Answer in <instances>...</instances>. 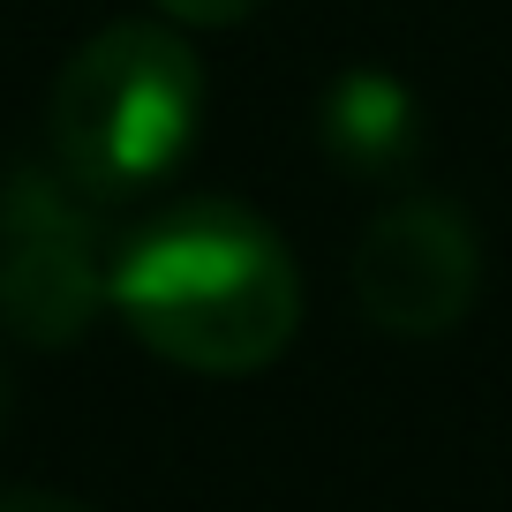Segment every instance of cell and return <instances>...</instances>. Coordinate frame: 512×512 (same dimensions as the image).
<instances>
[{"instance_id": "cell-1", "label": "cell", "mask_w": 512, "mask_h": 512, "mask_svg": "<svg viewBox=\"0 0 512 512\" xmlns=\"http://www.w3.org/2000/svg\"><path fill=\"white\" fill-rule=\"evenodd\" d=\"M106 302L159 362L196 377L272 369L302 332L294 249L249 204L196 196L144 219L106 264Z\"/></svg>"}, {"instance_id": "cell-2", "label": "cell", "mask_w": 512, "mask_h": 512, "mask_svg": "<svg viewBox=\"0 0 512 512\" xmlns=\"http://www.w3.org/2000/svg\"><path fill=\"white\" fill-rule=\"evenodd\" d=\"M204 128V61L181 23L121 16L61 61L46 98L53 159L91 196H144Z\"/></svg>"}, {"instance_id": "cell-3", "label": "cell", "mask_w": 512, "mask_h": 512, "mask_svg": "<svg viewBox=\"0 0 512 512\" xmlns=\"http://www.w3.org/2000/svg\"><path fill=\"white\" fill-rule=\"evenodd\" d=\"M482 241L452 196H407L354 241V302L392 339H437L475 309Z\"/></svg>"}, {"instance_id": "cell-4", "label": "cell", "mask_w": 512, "mask_h": 512, "mask_svg": "<svg viewBox=\"0 0 512 512\" xmlns=\"http://www.w3.org/2000/svg\"><path fill=\"white\" fill-rule=\"evenodd\" d=\"M106 309V264L76 234L53 196L31 189V219H8L0 234V332L23 347H76Z\"/></svg>"}, {"instance_id": "cell-5", "label": "cell", "mask_w": 512, "mask_h": 512, "mask_svg": "<svg viewBox=\"0 0 512 512\" xmlns=\"http://www.w3.org/2000/svg\"><path fill=\"white\" fill-rule=\"evenodd\" d=\"M317 136L324 151L339 159V174H362V181H384L400 174L422 144V106L400 76H384V68H347L332 76L317 106Z\"/></svg>"}, {"instance_id": "cell-6", "label": "cell", "mask_w": 512, "mask_h": 512, "mask_svg": "<svg viewBox=\"0 0 512 512\" xmlns=\"http://www.w3.org/2000/svg\"><path fill=\"white\" fill-rule=\"evenodd\" d=\"M166 23H181V31H234V23H249L264 0H151Z\"/></svg>"}, {"instance_id": "cell-7", "label": "cell", "mask_w": 512, "mask_h": 512, "mask_svg": "<svg viewBox=\"0 0 512 512\" xmlns=\"http://www.w3.org/2000/svg\"><path fill=\"white\" fill-rule=\"evenodd\" d=\"M0 512H91V505H76L61 490H0Z\"/></svg>"}, {"instance_id": "cell-8", "label": "cell", "mask_w": 512, "mask_h": 512, "mask_svg": "<svg viewBox=\"0 0 512 512\" xmlns=\"http://www.w3.org/2000/svg\"><path fill=\"white\" fill-rule=\"evenodd\" d=\"M8 407H16V392H8V369H0V430H8Z\"/></svg>"}]
</instances>
